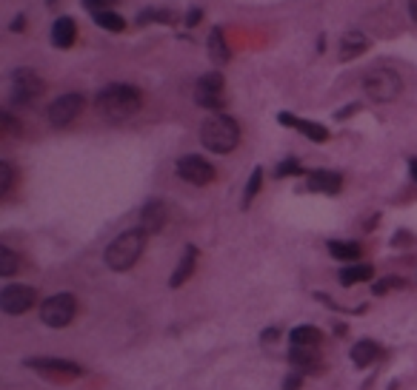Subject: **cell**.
<instances>
[{
    "label": "cell",
    "mask_w": 417,
    "mask_h": 390,
    "mask_svg": "<svg viewBox=\"0 0 417 390\" xmlns=\"http://www.w3.org/2000/svg\"><path fill=\"white\" fill-rule=\"evenodd\" d=\"M141 103H143L141 92H137L134 86H129V83H112V86H106V89L98 95V100H95L98 111H100L109 123H123V120L134 117L137 111H141Z\"/></svg>",
    "instance_id": "6da1fadb"
},
{
    "label": "cell",
    "mask_w": 417,
    "mask_h": 390,
    "mask_svg": "<svg viewBox=\"0 0 417 390\" xmlns=\"http://www.w3.org/2000/svg\"><path fill=\"white\" fill-rule=\"evenodd\" d=\"M146 240H149V233H146L141 225L123 231L120 237H117L114 243H109V248H106V265H109L112 271H129L137 260L143 257Z\"/></svg>",
    "instance_id": "7a4b0ae2"
},
{
    "label": "cell",
    "mask_w": 417,
    "mask_h": 390,
    "mask_svg": "<svg viewBox=\"0 0 417 390\" xmlns=\"http://www.w3.org/2000/svg\"><path fill=\"white\" fill-rule=\"evenodd\" d=\"M200 142L215 151V154H229L237 148L240 142V126L237 120H232L229 114H215L208 117L203 126H200Z\"/></svg>",
    "instance_id": "3957f363"
},
{
    "label": "cell",
    "mask_w": 417,
    "mask_h": 390,
    "mask_svg": "<svg viewBox=\"0 0 417 390\" xmlns=\"http://www.w3.org/2000/svg\"><path fill=\"white\" fill-rule=\"evenodd\" d=\"M363 89H366V95H369L372 100H377V103H389V100H394V97L400 95L403 80H400V74H397V71L377 66V68H372V71L363 77Z\"/></svg>",
    "instance_id": "277c9868"
},
{
    "label": "cell",
    "mask_w": 417,
    "mask_h": 390,
    "mask_svg": "<svg viewBox=\"0 0 417 390\" xmlns=\"http://www.w3.org/2000/svg\"><path fill=\"white\" fill-rule=\"evenodd\" d=\"M78 314V299L72 293H54L40 305V319L49 328H66Z\"/></svg>",
    "instance_id": "5b68a950"
},
{
    "label": "cell",
    "mask_w": 417,
    "mask_h": 390,
    "mask_svg": "<svg viewBox=\"0 0 417 390\" xmlns=\"http://www.w3.org/2000/svg\"><path fill=\"white\" fill-rule=\"evenodd\" d=\"M194 103L200 109H208V111H221L226 106V97H223V74L221 71H208L203 74L197 86H194Z\"/></svg>",
    "instance_id": "8992f818"
},
{
    "label": "cell",
    "mask_w": 417,
    "mask_h": 390,
    "mask_svg": "<svg viewBox=\"0 0 417 390\" xmlns=\"http://www.w3.org/2000/svg\"><path fill=\"white\" fill-rule=\"evenodd\" d=\"M43 92V80L32 68H15L12 71V103L15 106H32Z\"/></svg>",
    "instance_id": "52a82bcc"
},
{
    "label": "cell",
    "mask_w": 417,
    "mask_h": 390,
    "mask_svg": "<svg viewBox=\"0 0 417 390\" xmlns=\"http://www.w3.org/2000/svg\"><path fill=\"white\" fill-rule=\"evenodd\" d=\"M83 106H86L83 95H60V97L52 100V106L46 109V117H49V123H52L54 128H63V126L75 123V120L81 117Z\"/></svg>",
    "instance_id": "ba28073f"
},
{
    "label": "cell",
    "mask_w": 417,
    "mask_h": 390,
    "mask_svg": "<svg viewBox=\"0 0 417 390\" xmlns=\"http://www.w3.org/2000/svg\"><path fill=\"white\" fill-rule=\"evenodd\" d=\"M35 302H37V293L29 285H6L0 291V307H4V314H9V317L26 314V310L35 307Z\"/></svg>",
    "instance_id": "9c48e42d"
},
{
    "label": "cell",
    "mask_w": 417,
    "mask_h": 390,
    "mask_svg": "<svg viewBox=\"0 0 417 390\" xmlns=\"http://www.w3.org/2000/svg\"><path fill=\"white\" fill-rule=\"evenodd\" d=\"M177 177L192 185H208L215 180V166L200 154H186V157L177 160Z\"/></svg>",
    "instance_id": "30bf717a"
},
{
    "label": "cell",
    "mask_w": 417,
    "mask_h": 390,
    "mask_svg": "<svg viewBox=\"0 0 417 390\" xmlns=\"http://www.w3.org/2000/svg\"><path fill=\"white\" fill-rule=\"evenodd\" d=\"M26 365L43 376H52V379H60V382H69V379H78L83 373V367L78 362H69V359H52V356H35V359H26Z\"/></svg>",
    "instance_id": "8fae6325"
},
{
    "label": "cell",
    "mask_w": 417,
    "mask_h": 390,
    "mask_svg": "<svg viewBox=\"0 0 417 390\" xmlns=\"http://www.w3.org/2000/svg\"><path fill=\"white\" fill-rule=\"evenodd\" d=\"M277 120H281L283 126H289V128H295V131H300L312 142H326L329 140V128L320 126V123H315V120H303V117H295L289 111H281V114H277Z\"/></svg>",
    "instance_id": "7c38bea8"
},
{
    "label": "cell",
    "mask_w": 417,
    "mask_h": 390,
    "mask_svg": "<svg viewBox=\"0 0 417 390\" xmlns=\"http://www.w3.org/2000/svg\"><path fill=\"white\" fill-rule=\"evenodd\" d=\"M306 188L309 191H320V194H337L343 188V177L337 171H309Z\"/></svg>",
    "instance_id": "4fadbf2b"
},
{
    "label": "cell",
    "mask_w": 417,
    "mask_h": 390,
    "mask_svg": "<svg viewBox=\"0 0 417 390\" xmlns=\"http://www.w3.org/2000/svg\"><path fill=\"white\" fill-rule=\"evenodd\" d=\"M78 40V23L72 18H57L52 26V46L54 49H69Z\"/></svg>",
    "instance_id": "5bb4252c"
},
{
    "label": "cell",
    "mask_w": 417,
    "mask_h": 390,
    "mask_svg": "<svg viewBox=\"0 0 417 390\" xmlns=\"http://www.w3.org/2000/svg\"><path fill=\"white\" fill-rule=\"evenodd\" d=\"M163 225H166V205H163L160 200L146 202L143 211H141V228H143L146 233H158Z\"/></svg>",
    "instance_id": "9a60e30c"
},
{
    "label": "cell",
    "mask_w": 417,
    "mask_h": 390,
    "mask_svg": "<svg viewBox=\"0 0 417 390\" xmlns=\"http://www.w3.org/2000/svg\"><path fill=\"white\" fill-rule=\"evenodd\" d=\"M369 49V37L363 32H346L340 37V60H355Z\"/></svg>",
    "instance_id": "2e32d148"
},
{
    "label": "cell",
    "mask_w": 417,
    "mask_h": 390,
    "mask_svg": "<svg viewBox=\"0 0 417 390\" xmlns=\"http://www.w3.org/2000/svg\"><path fill=\"white\" fill-rule=\"evenodd\" d=\"M194 265H197V248H194V245H186V251H183V260L177 262V268H175V274H172L169 285H172V288H180V285H183V282L192 276Z\"/></svg>",
    "instance_id": "e0dca14e"
},
{
    "label": "cell",
    "mask_w": 417,
    "mask_h": 390,
    "mask_svg": "<svg viewBox=\"0 0 417 390\" xmlns=\"http://www.w3.org/2000/svg\"><path fill=\"white\" fill-rule=\"evenodd\" d=\"M329 254L340 262H358L363 257V248L358 243H349V240H331L329 243Z\"/></svg>",
    "instance_id": "ac0fdd59"
},
{
    "label": "cell",
    "mask_w": 417,
    "mask_h": 390,
    "mask_svg": "<svg viewBox=\"0 0 417 390\" xmlns=\"http://www.w3.org/2000/svg\"><path fill=\"white\" fill-rule=\"evenodd\" d=\"M208 57H212L218 66H223V63H229V43H226V37H223V29L221 26H215L212 29V35H208Z\"/></svg>",
    "instance_id": "d6986e66"
},
{
    "label": "cell",
    "mask_w": 417,
    "mask_h": 390,
    "mask_svg": "<svg viewBox=\"0 0 417 390\" xmlns=\"http://www.w3.org/2000/svg\"><path fill=\"white\" fill-rule=\"evenodd\" d=\"M292 362H295L300 370L323 373V362L317 359V348H292Z\"/></svg>",
    "instance_id": "ffe728a7"
},
{
    "label": "cell",
    "mask_w": 417,
    "mask_h": 390,
    "mask_svg": "<svg viewBox=\"0 0 417 390\" xmlns=\"http://www.w3.org/2000/svg\"><path fill=\"white\" fill-rule=\"evenodd\" d=\"M289 339H292V348H317L323 342V334L317 328H312V325H298L289 334Z\"/></svg>",
    "instance_id": "44dd1931"
},
{
    "label": "cell",
    "mask_w": 417,
    "mask_h": 390,
    "mask_svg": "<svg viewBox=\"0 0 417 390\" xmlns=\"http://www.w3.org/2000/svg\"><path fill=\"white\" fill-rule=\"evenodd\" d=\"M137 26H149V23H177V12L175 9H166V6H152V9H143L134 20Z\"/></svg>",
    "instance_id": "7402d4cb"
},
{
    "label": "cell",
    "mask_w": 417,
    "mask_h": 390,
    "mask_svg": "<svg viewBox=\"0 0 417 390\" xmlns=\"http://www.w3.org/2000/svg\"><path fill=\"white\" fill-rule=\"evenodd\" d=\"M375 276V268L369 262H355V265H346L340 271V282L343 285H358V282H366Z\"/></svg>",
    "instance_id": "603a6c76"
},
{
    "label": "cell",
    "mask_w": 417,
    "mask_h": 390,
    "mask_svg": "<svg viewBox=\"0 0 417 390\" xmlns=\"http://www.w3.org/2000/svg\"><path fill=\"white\" fill-rule=\"evenodd\" d=\"M377 356H380V345H377V342H372V339H363V342H358V345L352 348V362H355V365H360V367L372 365Z\"/></svg>",
    "instance_id": "cb8c5ba5"
},
{
    "label": "cell",
    "mask_w": 417,
    "mask_h": 390,
    "mask_svg": "<svg viewBox=\"0 0 417 390\" xmlns=\"http://www.w3.org/2000/svg\"><path fill=\"white\" fill-rule=\"evenodd\" d=\"M95 18V23L100 26V29H106V32H123L126 29V20L112 9V12H98V15H92Z\"/></svg>",
    "instance_id": "d4e9b609"
},
{
    "label": "cell",
    "mask_w": 417,
    "mask_h": 390,
    "mask_svg": "<svg viewBox=\"0 0 417 390\" xmlns=\"http://www.w3.org/2000/svg\"><path fill=\"white\" fill-rule=\"evenodd\" d=\"M18 265H20L18 254L12 248H6V245H0V276H12L18 271Z\"/></svg>",
    "instance_id": "484cf974"
},
{
    "label": "cell",
    "mask_w": 417,
    "mask_h": 390,
    "mask_svg": "<svg viewBox=\"0 0 417 390\" xmlns=\"http://www.w3.org/2000/svg\"><path fill=\"white\" fill-rule=\"evenodd\" d=\"M260 185H263V169L257 166V169L252 171V177H249V183H246V191H243V208H249V205H252V200L257 197V191H260Z\"/></svg>",
    "instance_id": "4316f807"
},
{
    "label": "cell",
    "mask_w": 417,
    "mask_h": 390,
    "mask_svg": "<svg viewBox=\"0 0 417 390\" xmlns=\"http://www.w3.org/2000/svg\"><path fill=\"white\" fill-rule=\"evenodd\" d=\"M81 4H83L86 12L98 15V12H112L117 6V0H81Z\"/></svg>",
    "instance_id": "83f0119b"
},
{
    "label": "cell",
    "mask_w": 417,
    "mask_h": 390,
    "mask_svg": "<svg viewBox=\"0 0 417 390\" xmlns=\"http://www.w3.org/2000/svg\"><path fill=\"white\" fill-rule=\"evenodd\" d=\"M12 180H15V171L9 163H0V197H6L12 191Z\"/></svg>",
    "instance_id": "f1b7e54d"
},
{
    "label": "cell",
    "mask_w": 417,
    "mask_h": 390,
    "mask_svg": "<svg viewBox=\"0 0 417 390\" xmlns=\"http://www.w3.org/2000/svg\"><path fill=\"white\" fill-rule=\"evenodd\" d=\"M292 174H303V169H300V163H298V160H283L281 166L274 169V177H277V180L292 177Z\"/></svg>",
    "instance_id": "f546056e"
},
{
    "label": "cell",
    "mask_w": 417,
    "mask_h": 390,
    "mask_svg": "<svg viewBox=\"0 0 417 390\" xmlns=\"http://www.w3.org/2000/svg\"><path fill=\"white\" fill-rule=\"evenodd\" d=\"M372 288H375V293H386V291H394V288H406V279H400V276H386V279L375 282Z\"/></svg>",
    "instance_id": "4dcf8cb0"
},
{
    "label": "cell",
    "mask_w": 417,
    "mask_h": 390,
    "mask_svg": "<svg viewBox=\"0 0 417 390\" xmlns=\"http://www.w3.org/2000/svg\"><path fill=\"white\" fill-rule=\"evenodd\" d=\"M200 18H203V9H197V6H194V9H189V12H186L183 23H186V26H197V23H200Z\"/></svg>",
    "instance_id": "1f68e13d"
},
{
    "label": "cell",
    "mask_w": 417,
    "mask_h": 390,
    "mask_svg": "<svg viewBox=\"0 0 417 390\" xmlns=\"http://www.w3.org/2000/svg\"><path fill=\"white\" fill-rule=\"evenodd\" d=\"M300 382H303V379H300V373H292V376L283 382V390H298V387H300Z\"/></svg>",
    "instance_id": "d6a6232c"
},
{
    "label": "cell",
    "mask_w": 417,
    "mask_h": 390,
    "mask_svg": "<svg viewBox=\"0 0 417 390\" xmlns=\"http://www.w3.org/2000/svg\"><path fill=\"white\" fill-rule=\"evenodd\" d=\"M9 29H12V32H23V29H26V15H18V18L9 23Z\"/></svg>",
    "instance_id": "836d02e7"
},
{
    "label": "cell",
    "mask_w": 417,
    "mask_h": 390,
    "mask_svg": "<svg viewBox=\"0 0 417 390\" xmlns=\"http://www.w3.org/2000/svg\"><path fill=\"white\" fill-rule=\"evenodd\" d=\"M409 174H411V180L417 183V157H411V160H409Z\"/></svg>",
    "instance_id": "e575fe53"
},
{
    "label": "cell",
    "mask_w": 417,
    "mask_h": 390,
    "mask_svg": "<svg viewBox=\"0 0 417 390\" xmlns=\"http://www.w3.org/2000/svg\"><path fill=\"white\" fill-rule=\"evenodd\" d=\"M409 15H411V20L417 23V0H409Z\"/></svg>",
    "instance_id": "d590c367"
},
{
    "label": "cell",
    "mask_w": 417,
    "mask_h": 390,
    "mask_svg": "<svg viewBox=\"0 0 417 390\" xmlns=\"http://www.w3.org/2000/svg\"><path fill=\"white\" fill-rule=\"evenodd\" d=\"M277 336H281V334H277V328H274V331H266V334H263V339H266V342H269V339H277Z\"/></svg>",
    "instance_id": "8d00e7d4"
}]
</instances>
